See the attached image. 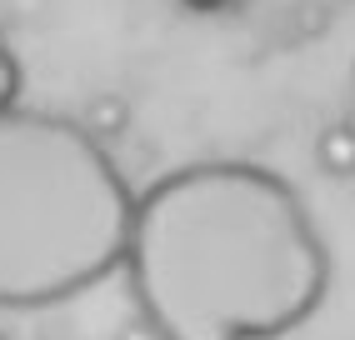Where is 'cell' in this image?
<instances>
[{"label":"cell","mask_w":355,"mask_h":340,"mask_svg":"<svg viewBox=\"0 0 355 340\" xmlns=\"http://www.w3.org/2000/svg\"><path fill=\"white\" fill-rule=\"evenodd\" d=\"M121 271L160 340H286L330 296L305 196L255 160H196L146 185Z\"/></svg>","instance_id":"6da1fadb"},{"label":"cell","mask_w":355,"mask_h":340,"mask_svg":"<svg viewBox=\"0 0 355 340\" xmlns=\"http://www.w3.org/2000/svg\"><path fill=\"white\" fill-rule=\"evenodd\" d=\"M135 190L76 115L0 110V310H51L125 260Z\"/></svg>","instance_id":"7a4b0ae2"},{"label":"cell","mask_w":355,"mask_h":340,"mask_svg":"<svg viewBox=\"0 0 355 340\" xmlns=\"http://www.w3.org/2000/svg\"><path fill=\"white\" fill-rule=\"evenodd\" d=\"M315 165L330 180H350L355 176V120H336L315 135Z\"/></svg>","instance_id":"3957f363"},{"label":"cell","mask_w":355,"mask_h":340,"mask_svg":"<svg viewBox=\"0 0 355 340\" xmlns=\"http://www.w3.org/2000/svg\"><path fill=\"white\" fill-rule=\"evenodd\" d=\"M76 120H80L85 135H96V140L105 145V140H115V135H125V126H130V105H125L115 90H101V95H90V101L80 105Z\"/></svg>","instance_id":"277c9868"},{"label":"cell","mask_w":355,"mask_h":340,"mask_svg":"<svg viewBox=\"0 0 355 340\" xmlns=\"http://www.w3.org/2000/svg\"><path fill=\"white\" fill-rule=\"evenodd\" d=\"M20 101V60L0 45V110H10Z\"/></svg>","instance_id":"5b68a950"},{"label":"cell","mask_w":355,"mask_h":340,"mask_svg":"<svg viewBox=\"0 0 355 340\" xmlns=\"http://www.w3.org/2000/svg\"><path fill=\"white\" fill-rule=\"evenodd\" d=\"M185 10H196V15H216V10H230L235 0H180Z\"/></svg>","instance_id":"8992f818"},{"label":"cell","mask_w":355,"mask_h":340,"mask_svg":"<svg viewBox=\"0 0 355 340\" xmlns=\"http://www.w3.org/2000/svg\"><path fill=\"white\" fill-rule=\"evenodd\" d=\"M121 340H160V335H155V330H150L146 321H135L130 330H121Z\"/></svg>","instance_id":"52a82bcc"},{"label":"cell","mask_w":355,"mask_h":340,"mask_svg":"<svg viewBox=\"0 0 355 340\" xmlns=\"http://www.w3.org/2000/svg\"><path fill=\"white\" fill-rule=\"evenodd\" d=\"M350 95H355V65H350Z\"/></svg>","instance_id":"ba28073f"},{"label":"cell","mask_w":355,"mask_h":340,"mask_svg":"<svg viewBox=\"0 0 355 340\" xmlns=\"http://www.w3.org/2000/svg\"><path fill=\"white\" fill-rule=\"evenodd\" d=\"M0 340H6V335H0Z\"/></svg>","instance_id":"9c48e42d"}]
</instances>
